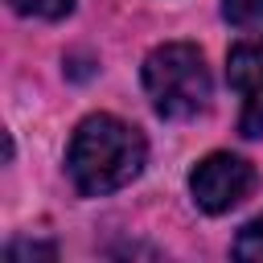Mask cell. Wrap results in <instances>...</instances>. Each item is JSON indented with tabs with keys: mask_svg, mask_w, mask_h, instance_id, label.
Wrapping results in <instances>:
<instances>
[{
	"mask_svg": "<svg viewBox=\"0 0 263 263\" xmlns=\"http://www.w3.org/2000/svg\"><path fill=\"white\" fill-rule=\"evenodd\" d=\"M148 164V140L119 115H86L66 148V173L82 197H107L132 185Z\"/></svg>",
	"mask_w": 263,
	"mask_h": 263,
	"instance_id": "6da1fadb",
	"label": "cell"
},
{
	"mask_svg": "<svg viewBox=\"0 0 263 263\" xmlns=\"http://www.w3.org/2000/svg\"><path fill=\"white\" fill-rule=\"evenodd\" d=\"M144 95L160 119H193L210 107L214 82L193 41H164L144 58Z\"/></svg>",
	"mask_w": 263,
	"mask_h": 263,
	"instance_id": "7a4b0ae2",
	"label": "cell"
},
{
	"mask_svg": "<svg viewBox=\"0 0 263 263\" xmlns=\"http://www.w3.org/2000/svg\"><path fill=\"white\" fill-rule=\"evenodd\" d=\"M255 189V168L251 160L234 156V152H210L193 164L189 173V193L197 201V210L205 214H226L238 201H247Z\"/></svg>",
	"mask_w": 263,
	"mask_h": 263,
	"instance_id": "3957f363",
	"label": "cell"
},
{
	"mask_svg": "<svg viewBox=\"0 0 263 263\" xmlns=\"http://www.w3.org/2000/svg\"><path fill=\"white\" fill-rule=\"evenodd\" d=\"M226 82L242 99L238 132L247 140L263 136V41H238L226 53Z\"/></svg>",
	"mask_w": 263,
	"mask_h": 263,
	"instance_id": "277c9868",
	"label": "cell"
},
{
	"mask_svg": "<svg viewBox=\"0 0 263 263\" xmlns=\"http://www.w3.org/2000/svg\"><path fill=\"white\" fill-rule=\"evenodd\" d=\"M234 259H247V263H263V214L259 218H251L242 230H238V238H234Z\"/></svg>",
	"mask_w": 263,
	"mask_h": 263,
	"instance_id": "5b68a950",
	"label": "cell"
},
{
	"mask_svg": "<svg viewBox=\"0 0 263 263\" xmlns=\"http://www.w3.org/2000/svg\"><path fill=\"white\" fill-rule=\"evenodd\" d=\"M8 8L21 16H37V21H62L74 8V0H8Z\"/></svg>",
	"mask_w": 263,
	"mask_h": 263,
	"instance_id": "8992f818",
	"label": "cell"
},
{
	"mask_svg": "<svg viewBox=\"0 0 263 263\" xmlns=\"http://www.w3.org/2000/svg\"><path fill=\"white\" fill-rule=\"evenodd\" d=\"M222 16H226L234 29L263 25V0H222Z\"/></svg>",
	"mask_w": 263,
	"mask_h": 263,
	"instance_id": "52a82bcc",
	"label": "cell"
},
{
	"mask_svg": "<svg viewBox=\"0 0 263 263\" xmlns=\"http://www.w3.org/2000/svg\"><path fill=\"white\" fill-rule=\"evenodd\" d=\"M53 259L58 251L49 247V242H12V247H4V259Z\"/></svg>",
	"mask_w": 263,
	"mask_h": 263,
	"instance_id": "ba28073f",
	"label": "cell"
}]
</instances>
